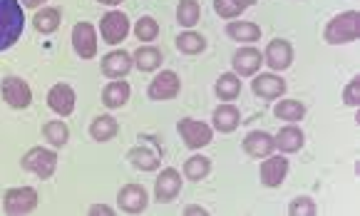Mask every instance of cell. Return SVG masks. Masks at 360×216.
Segmentation results:
<instances>
[{
	"instance_id": "d590c367",
	"label": "cell",
	"mask_w": 360,
	"mask_h": 216,
	"mask_svg": "<svg viewBox=\"0 0 360 216\" xmlns=\"http://www.w3.org/2000/svg\"><path fill=\"white\" fill-rule=\"evenodd\" d=\"M343 99H346L348 107H358L360 105V77H353L348 82L346 92H343Z\"/></svg>"
},
{
	"instance_id": "e575fe53",
	"label": "cell",
	"mask_w": 360,
	"mask_h": 216,
	"mask_svg": "<svg viewBox=\"0 0 360 216\" xmlns=\"http://www.w3.org/2000/svg\"><path fill=\"white\" fill-rule=\"evenodd\" d=\"M288 214L291 216H313L316 214V204H313V199L308 197H298L291 202V206H288Z\"/></svg>"
},
{
	"instance_id": "9a60e30c",
	"label": "cell",
	"mask_w": 360,
	"mask_h": 216,
	"mask_svg": "<svg viewBox=\"0 0 360 216\" xmlns=\"http://www.w3.org/2000/svg\"><path fill=\"white\" fill-rule=\"evenodd\" d=\"M181 192V177L177 169H164V172L159 174V179H157V199L159 202H172L177 194Z\"/></svg>"
},
{
	"instance_id": "f546056e",
	"label": "cell",
	"mask_w": 360,
	"mask_h": 216,
	"mask_svg": "<svg viewBox=\"0 0 360 216\" xmlns=\"http://www.w3.org/2000/svg\"><path fill=\"white\" fill-rule=\"evenodd\" d=\"M43 132H45V139H48L52 147H65L70 139V130L65 122H48Z\"/></svg>"
},
{
	"instance_id": "2e32d148",
	"label": "cell",
	"mask_w": 360,
	"mask_h": 216,
	"mask_svg": "<svg viewBox=\"0 0 360 216\" xmlns=\"http://www.w3.org/2000/svg\"><path fill=\"white\" fill-rule=\"evenodd\" d=\"M132 70V57L130 52H124V50H117V52H110V55H105V60H102V72L107 75V77H124V75Z\"/></svg>"
},
{
	"instance_id": "1f68e13d",
	"label": "cell",
	"mask_w": 360,
	"mask_h": 216,
	"mask_svg": "<svg viewBox=\"0 0 360 216\" xmlns=\"http://www.w3.org/2000/svg\"><path fill=\"white\" fill-rule=\"evenodd\" d=\"M177 48L181 50V52H186V55H197V52H201V50L206 48L204 37L197 35V32H184V35L177 37Z\"/></svg>"
},
{
	"instance_id": "44dd1931",
	"label": "cell",
	"mask_w": 360,
	"mask_h": 216,
	"mask_svg": "<svg viewBox=\"0 0 360 216\" xmlns=\"http://www.w3.org/2000/svg\"><path fill=\"white\" fill-rule=\"evenodd\" d=\"M276 139V147L281 152H298V149L303 147V132L298 130V127H283L279 132V137H273Z\"/></svg>"
},
{
	"instance_id": "836d02e7",
	"label": "cell",
	"mask_w": 360,
	"mask_h": 216,
	"mask_svg": "<svg viewBox=\"0 0 360 216\" xmlns=\"http://www.w3.org/2000/svg\"><path fill=\"white\" fill-rule=\"evenodd\" d=\"M243 3L241 0H214V10L221 15V18H239L243 12Z\"/></svg>"
},
{
	"instance_id": "4fadbf2b",
	"label": "cell",
	"mask_w": 360,
	"mask_h": 216,
	"mask_svg": "<svg viewBox=\"0 0 360 216\" xmlns=\"http://www.w3.org/2000/svg\"><path fill=\"white\" fill-rule=\"evenodd\" d=\"M263 60H266V65H268L271 70H286V68H291V62H293V48H291L288 43H286V40H273V43H268Z\"/></svg>"
},
{
	"instance_id": "d6986e66",
	"label": "cell",
	"mask_w": 360,
	"mask_h": 216,
	"mask_svg": "<svg viewBox=\"0 0 360 216\" xmlns=\"http://www.w3.org/2000/svg\"><path fill=\"white\" fill-rule=\"evenodd\" d=\"M127 99H130V85H127V82H110V85L105 87V92H102V102H105V107H110V110L122 107Z\"/></svg>"
},
{
	"instance_id": "ba28073f",
	"label": "cell",
	"mask_w": 360,
	"mask_h": 216,
	"mask_svg": "<svg viewBox=\"0 0 360 216\" xmlns=\"http://www.w3.org/2000/svg\"><path fill=\"white\" fill-rule=\"evenodd\" d=\"M179 77H177V72H172V70H164V72H159L152 80V85H149V97L152 99H174L177 95H179Z\"/></svg>"
},
{
	"instance_id": "7c38bea8",
	"label": "cell",
	"mask_w": 360,
	"mask_h": 216,
	"mask_svg": "<svg viewBox=\"0 0 360 216\" xmlns=\"http://www.w3.org/2000/svg\"><path fill=\"white\" fill-rule=\"evenodd\" d=\"M48 105L52 112H57L60 117H68L74 112V92L70 85H55L48 95Z\"/></svg>"
},
{
	"instance_id": "f35d334b",
	"label": "cell",
	"mask_w": 360,
	"mask_h": 216,
	"mask_svg": "<svg viewBox=\"0 0 360 216\" xmlns=\"http://www.w3.org/2000/svg\"><path fill=\"white\" fill-rule=\"evenodd\" d=\"M40 3H45V0H23V6H25V8H37Z\"/></svg>"
},
{
	"instance_id": "e0dca14e",
	"label": "cell",
	"mask_w": 360,
	"mask_h": 216,
	"mask_svg": "<svg viewBox=\"0 0 360 216\" xmlns=\"http://www.w3.org/2000/svg\"><path fill=\"white\" fill-rule=\"evenodd\" d=\"M243 149H246L251 157H268L276 149V139H273L268 132H251L243 139Z\"/></svg>"
},
{
	"instance_id": "f1b7e54d",
	"label": "cell",
	"mask_w": 360,
	"mask_h": 216,
	"mask_svg": "<svg viewBox=\"0 0 360 216\" xmlns=\"http://www.w3.org/2000/svg\"><path fill=\"white\" fill-rule=\"evenodd\" d=\"M306 115V107L303 102H298V99H283L276 105V117L286 119V122H298V119Z\"/></svg>"
},
{
	"instance_id": "5b68a950",
	"label": "cell",
	"mask_w": 360,
	"mask_h": 216,
	"mask_svg": "<svg viewBox=\"0 0 360 216\" xmlns=\"http://www.w3.org/2000/svg\"><path fill=\"white\" fill-rule=\"evenodd\" d=\"M99 32L105 37V43L117 45L122 43L124 37H127V32H130V20H127L124 12H117V10L107 12L105 18H102V23H99Z\"/></svg>"
},
{
	"instance_id": "6da1fadb",
	"label": "cell",
	"mask_w": 360,
	"mask_h": 216,
	"mask_svg": "<svg viewBox=\"0 0 360 216\" xmlns=\"http://www.w3.org/2000/svg\"><path fill=\"white\" fill-rule=\"evenodd\" d=\"M25 28V15L20 0H0V50L18 43Z\"/></svg>"
},
{
	"instance_id": "277c9868",
	"label": "cell",
	"mask_w": 360,
	"mask_h": 216,
	"mask_svg": "<svg viewBox=\"0 0 360 216\" xmlns=\"http://www.w3.org/2000/svg\"><path fill=\"white\" fill-rule=\"evenodd\" d=\"M3 206H6V214H30L37 206V192L32 186H18V189H10L3 199Z\"/></svg>"
},
{
	"instance_id": "30bf717a",
	"label": "cell",
	"mask_w": 360,
	"mask_h": 216,
	"mask_svg": "<svg viewBox=\"0 0 360 216\" xmlns=\"http://www.w3.org/2000/svg\"><path fill=\"white\" fill-rule=\"evenodd\" d=\"M231 65H234L236 75H243V77H246V75H256L261 65H263V55H261L256 48H241L234 52Z\"/></svg>"
},
{
	"instance_id": "83f0119b",
	"label": "cell",
	"mask_w": 360,
	"mask_h": 216,
	"mask_svg": "<svg viewBox=\"0 0 360 216\" xmlns=\"http://www.w3.org/2000/svg\"><path fill=\"white\" fill-rule=\"evenodd\" d=\"M199 15H201V6H199L197 0H181L179 10H177V20H179V25H184V28H194V25L199 23Z\"/></svg>"
},
{
	"instance_id": "5bb4252c",
	"label": "cell",
	"mask_w": 360,
	"mask_h": 216,
	"mask_svg": "<svg viewBox=\"0 0 360 216\" xmlns=\"http://www.w3.org/2000/svg\"><path fill=\"white\" fill-rule=\"evenodd\" d=\"M119 206H122L127 214H139V211L147 209V192L144 186L139 184H127L119 192Z\"/></svg>"
},
{
	"instance_id": "ab89813d",
	"label": "cell",
	"mask_w": 360,
	"mask_h": 216,
	"mask_svg": "<svg viewBox=\"0 0 360 216\" xmlns=\"http://www.w3.org/2000/svg\"><path fill=\"white\" fill-rule=\"evenodd\" d=\"M99 3H105V6H117V3H122V0H99Z\"/></svg>"
},
{
	"instance_id": "484cf974",
	"label": "cell",
	"mask_w": 360,
	"mask_h": 216,
	"mask_svg": "<svg viewBox=\"0 0 360 216\" xmlns=\"http://www.w3.org/2000/svg\"><path fill=\"white\" fill-rule=\"evenodd\" d=\"M32 23H35L37 32L50 35V32H55L57 28H60V10H55V8H45V10L37 12Z\"/></svg>"
},
{
	"instance_id": "4316f807",
	"label": "cell",
	"mask_w": 360,
	"mask_h": 216,
	"mask_svg": "<svg viewBox=\"0 0 360 216\" xmlns=\"http://www.w3.org/2000/svg\"><path fill=\"white\" fill-rule=\"evenodd\" d=\"M130 161L137 169H142V172H154L159 167V155H154V152H149L144 147H137L130 152Z\"/></svg>"
},
{
	"instance_id": "7a4b0ae2",
	"label": "cell",
	"mask_w": 360,
	"mask_h": 216,
	"mask_svg": "<svg viewBox=\"0 0 360 216\" xmlns=\"http://www.w3.org/2000/svg\"><path fill=\"white\" fill-rule=\"evenodd\" d=\"M326 43L330 45H343V43H353L360 35V12L348 10L335 15L328 25H326Z\"/></svg>"
},
{
	"instance_id": "9c48e42d",
	"label": "cell",
	"mask_w": 360,
	"mask_h": 216,
	"mask_svg": "<svg viewBox=\"0 0 360 216\" xmlns=\"http://www.w3.org/2000/svg\"><path fill=\"white\" fill-rule=\"evenodd\" d=\"M72 43H74V50H77V55L85 57V60L97 55V35H94V28L90 23L74 25Z\"/></svg>"
},
{
	"instance_id": "ac0fdd59",
	"label": "cell",
	"mask_w": 360,
	"mask_h": 216,
	"mask_svg": "<svg viewBox=\"0 0 360 216\" xmlns=\"http://www.w3.org/2000/svg\"><path fill=\"white\" fill-rule=\"evenodd\" d=\"M254 92L259 95V97L276 99L286 92V82L281 80L279 75H259L254 80Z\"/></svg>"
},
{
	"instance_id": "8fae6325",
	"label": "cell",
	"mask_w": 360,
	"mask_h": 216,
	"mask_svg": "<svg viewBox=\"0 0 360 216\" xmlns=\"http://www.w3.org/2000/svg\"><path fill=\"white\" fill-rule=\"evenodd\" d=\"M286 174H288V159L286 157H268L263 164H261V181L271 189L283 184Z\"/></svg>"
},
{
	"instance_id": "3957f363",
	"label": "cell",
	"mask_w": 360,
	"mask_h": 216,
	"mask_svg": "<svg viewBox=\"0 0 360 216\" xmlns=\"http://www.w3.org/2000/svg\"><path fill=\"white\" fill-rule=\"evenodd\" d=\"M23 167L28 169V172L37 174L40 179H50V177L55 174L57 155H55V152H50V149L35 147V149H30V152L23 157Z\"/></svg>"
},
{
	"instance_id": "52a82bcc",
	"label": "cell",
	"mask_w": 360,
	"mask_h": 216,
	"mask_svg": "<svg viewBox=\"0 0 360 216\" xmlns=\"http://www.w3.org/2000/svg\"><path fill=\"white\" fill-rule=\"evenodd\" d=\"M179 135H181V139L186 142V147L201 149V147H206V144L211 142L214 132H211V127L209 124H204V122H197V119H181L179 122Z\"/></svg>"
},
{
	"instance_id": "60d3db41",
	"label": "cell",
	"mask_w": 360,
	"mask_h": 216,
	"mask_svg": "<svg viewBox=\"0 0 360 216\" xmlns=\"http://www.w3.org/2000/svg\"><path fill=\"white\" fill-rule=\"evenodd\" d=\"M243 6H251V3H256V0H241Z\"/></svg>"
},
{
	"instance_id": "4dcf8cb0",
	"label": "cell",
	"mask_w": 360,
	"mask_h": 216,
	"mask_svg": "<svg viewBox=\"0 0 360 216\" xmlns=\"http://www.w3.org/2000/svg\"><path fill=\"white\" fill-rule=\"evenodd\" d=\"M209 169H211V161L206 159V157H189L186 159V164H184V174L189 177V179H194V181H199V179H204L206 174H209Z\"/></svg>"
},
{
	"instance_id": "603a6c76",
	"label": "cell",
	"mask_w": 360,
	"mask_h": 216,
	"mask_svg": "<svg viewBox=\"0 0 360 216\" xmlns=\"http://www.w3.org/2000/svg\"><path fill=\"white\" fill-rule=\"evenodd\" d=\"M161 62V52L157 48H152V45H144V48H139L134 52V65L139 70H144V72H152V70L159 68Z\"/></svg>"
},
{
	"instance_id": "8992f818",
	"label": "cell",
	"mask_w": 360,
	"mask_h": 216,
	"mask_svg": "<svg viewBox=\"0 0 360 216\" xmlns=\"http://www.w3.org/2000/svg\"><path fill=\"white\" fill-rule=\"evenodd\" d=\"M3 99L12 110H25L32 102V92L28 82L20 80V77H6L3 80Z\"/></svg>"
},
{
	"instance_id": "8d00e7d4",
	"label": "cell",
	"mask_w": 360,
	"mask_h": 216,
	"mask_svg": "<svg viewBox=\"0 0 360 216\" xmlns=\"http://www.w3.org/2000/svg\"><path fill=\"white\" fill-rule=\"evenodd\" d=\"M90 214L92 216H97V214H105V216H112L114 211L110 209V206H105V204H94L92 209H90Z\"/></svg>"
},
{
	"instance_id": "d6a6232c",
	"label": "cell",
	"mask_w": 360,
	"mask_h": 216,
	"mask_svg": "<svg viewBox=\"0 0 360 216\" xmlns=\"http://www.w3.org/2000/svg\"><path fill=\"white\" fill-rule=\"evenodd\" d=\"M134 32H137V40H142V43H152V40L159 35V23L147 15V18H142L139 23H137Z\"/></svg>"
},
{
	"instance_id": "7402d4cb",
	"label": "cell",
	"mask_w": 360,
	"mask_h": 216,
	"mask_svg": "<svg viewBox=\"0 0 360 216\" xmlns=\"http://www.w3.org/2000/svg\"><path fill=\"white\" fill-rule=\"evenodd\" d=\"M226 32L239 43H256L261 37V28L256 23H229Z\"/></svg>"
},
{
	"instance_id": "ffe728a7",
	"label": "cell",
	"mask_w": 360,
	"mask_h": 216,
	"mask_svg": "<svg viewBox=\"0 0 360 216\" xmlns=\"http://www.w3.org/2000/svg\"><path fill=\"white\" fill-rule=\"evenodd\" d=\"M239 122H241V117H239V110L234 105H221L214 112V127L219 132H234Z\"/></svg>"
},
{
	"instance_id": "cb8c5ba5",
	"label": "cell",
	"mask_w": 360,
	"mask_h": 216,
	"mask_svg": "<svg viewBox=\"0 0 360 216\" xmlns=\"http://www.w3.org/2000/svg\"><path fill=\"white\" fill-rule=\"evenodd\" d=\"M239 92H241V82H239V75L234 72H226L219 77L217 82V95L221 99H226V102H231V99L239 97Z\"/></svg>"
},
{
	"instance_id": "d4e9b609",
	"label": "cell",
	"mask_w": 360,
	"mask_h": 216,
	"mask_svg": "<svg viewBox=\"0 0 360 216\" xmlns=\"http://www.w3.org/2000/svg\"><path fill=\"white\" fill-rule=\"evenodd\" d=\"M117 122L110 117V115H102V117H97L92 122V127H90V135L97 139V142H107V139H112V137L117 135Z\"/></svg>"
},
{
	"instance_id": "74e56055",
	"label": "cell",
	"mask_w": 360,
	"mask_h": 216,
	"mask_svg": "<svg viewBox=\"0 0 360 216\" xmlns=\"http://www.w3.org/2000/svg\"><path fill=\"white\" fill-rule=\"evenodd\" d=\"M184 214H199V216H204V214H206V209H201V206H186Z\"/></svg>"
}]
</instances>
